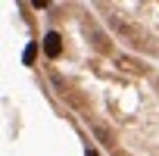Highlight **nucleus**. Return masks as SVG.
I'll use <instances>...</instances> for the list:
<instances>
[{"mask_svg":"<svg viewBox=\"0 0 159 156\" xmlns=\"http://www.w3.org/2000/svg\"><path fill=\"white\" fill-rule=\"evenodd\" d=\"M44 53H47V56H53V59H56V56L62 53V44H59V34H47V38H44Z\"/></svg>","mask_w":159,"mask_h":156,"instance_id":"obj_1","label":"nucleus"}]
</instances>
